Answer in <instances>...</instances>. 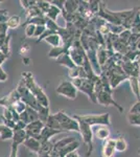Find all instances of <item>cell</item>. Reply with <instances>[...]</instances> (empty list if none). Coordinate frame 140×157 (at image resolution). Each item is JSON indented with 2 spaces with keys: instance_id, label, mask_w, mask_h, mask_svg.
Here are the masks:
<instances>
[{
  "instance_id": "1",
  "label": "cell",
  "mask_w": 140,
  "mask_h": 157,
  "mask_svg": "<svg viewBox=\"0 0 140 157\" xmlns=\"http://www.w3.org/2000/svg\"><path fill=\"white\" fill-rule=\"evenodd\" d=\"M22 78H23L26 87L32 93V95L37 98L38 102L41 104L42 106H44V107H49V101H48L46 93L41 88V86L35 81L34 75L30 72H25L22 75Z\"/></svg>"
},
{
  "instance_id": "2",
  "label": "cell",
  "mask_w": 140,
  "mask_h": 157,
  "mask_svg": "<svg viewBox=\"0 0 140 157\" xmlns=\"http://www.w3.org/2000/svg\"><path fill=\"white\" fill-rule=\"evenodd\" d=\"M72 84L75 86V88L78 91L85 93L88 95L89 100L91 102L97 104V100H96V94H95V89H94V82L89 78H74V80H71Z\"/></svg>"
},
{
  "instance_id": "3",
  "label": "cell",
  "mask_w": 140,
  "mask_h": 157,
  "mask_svg": "<svg viewBox=\"0 0 140 157\" xmlns=\"http://www.w3.org/2000/svg\"><path fill=\"white\" fill-rule=\"evenodd\" d=\"M75 120H81L84 123L88 124L91 127L94 126H110V114L109 113H101V114H88V115H74Z\"/></svg>"
},
{
  "instance_id": "4",
  "label": "cell",
  "mask_w": 140,
  "mask_h": 157,
  "mask_svg": "<svg viewBox=\"0 0 140 157\" xmlns=\"http://www.w3.org/2000/svg\"><path fill=\"white\" fill-rule=\"evenodd\" d=\"M55 116L60 124L61 129L64 132L65 131H74V132L80 133V125L74 117L67 115L64 111H59V112L55 113Z\"/></svg>"
},
{
  "instance_id": "5",
  "label": "cell",
  "mask_w": 140,
  "mask_h": 157,
  "mask_svg": "<svg viewBox=\"0 0 140 157\" xmlns=\"http://www.w3.org/2000/svg\"><path fill=\"white\" fill-rule=\"evenodd\" d=\"M78 121V125H80V134L83 138V143L87 146V153L86 155L89 157L92 154L93 151V131L92 127L89 126L88 124L84 123L81 120H76Z\"/></svg>"
},
{
  "instance_id": "6",
  "label": "cell",
  "mask_w": 140,
  "mask_h": 157,
  "mask_svg": "<svg viewBox=\"0 0 140 157\" xmlns=\"http://www.w3.org/2000/svg\"><path fill=\"white\" fill-rule=\"evenodd\" d=\"M68 54H69L71 60L73 61V63L75 64V66L82 67L84 64V61L86 58V52L84 50L82 44H81L80 40H75L73 41L72 45L68 50Z\"/></svg>"
},
{
  "instance_id": "7",
  "label": "cell",
  "mask_w": 140,
  "mask_h": 157,
  "mask_svg": "<svg viewBox=\"0 0 140 157\" xmlns=\"http://www.w3.org/2000/svg\"><path fill=\"white\" fill-rule=\"evenodd\" d=\"M55 92L70 100H75L78 97V89L71 81H63L62 83H60V85L55 89Z\"/></svg>"
},
{
  "instance_id": "8",
  "label": "cell",
  "mask_w": 140,
  "mask_h": 157,
  "mask_svg": "<svg viewBox=\"0 0 140 157\" xmlns=\"http://www.w3.org/2000/svg\"><path fill=\"white\" fill-rule=\"evenodd\" d=\"M96 100H97V104L101 106H114L119 112H123V108L112 97V93L107 92V91H99L96 93Z\"/></svg>"
},
{
  "instance_id": "9",
  "label": "cell",
  "mask_w": 140,
  "mask_h": 157,
  "mask_svg": "<svg viewBox=\"0 0 140 157\" xmlns=\"http://www.w3.org/2000/svg\"><path fill=\"white\" fill-rule=\"evenodd\" d=\"M45 127V123H43L42 121H36L32 123L28 124L25 128V132H26L28 137H32L39 140L40 134H41L43 128Z\"/></svg>"
},
{
  "instance_id": "10",
  "label": "cell",
  "mask_w": 140,
  "mask_h": 157,
  "mask_svg": "<svg viewBox=\"0 0 140 157\" xmlns=\"http://www.w3.org/2000/svg\"><path fill=\"white\" fill-rule=\"evenodd\" d=\"M20 100H21V97H20L19 92L17 91V89H14L7 95L0 98V106H2V107H4V108L13 107V106Z\"/></svg>"
},
{
  "instance_id": "11",
  "label": "cell",
  "mask_w": 140,
  "mask_h": 157,
  "mask_svg": "<svg viewBox=\"0 0 140 157\" xmlns=\"http://www.w3.org/2000/svg\"><path fill=\"white\" fill-rule=\"evenodd\" d=\"M116 152L115 148V139L109 138L105 140V144L103 146V150H101V156L103 157H114Z\"/></svg>"
},
{
  "instance_id": "12",
  "label": "cell",
  "mask_w": 140,
  "mask_h": 157,
  "mask_svg": "<svg viewBox=\"0 0 140 157\" xmlns=\"http://www.w3.org/2000/svg\"><path fill=\"white\" fill-rule=\"evenodd\" d=\"M93 136H95L97 139L100 140H107L110 137V129L108 126H94L92 127Z\"/></svg>"
},
{
  "instance_id": "13",
  "label": "cell",
  "mask_w": 140,
  "mask_h": 157,
  "mask_svg": "<svg viewBox=\"0 0 140 157\" xmlns=\"http://www.w3.org/2000/svg\"><path fill=\"white\" fill-rule=\"evenodd\" d=\"M71 45L72 44H63L61 45V46L59 47H51V49L48 52V58H50V59H55L57 60L58 58H60L62 55L66 54V52H68V50L71 47Z\"/></svg>"
},
{
  "instance_id": "14",
  "label": "cell",
  "mask_w": 140,
  "mask_h": 157,
  "mask_svg": "<svg viewBox=\"0 0 140 157\" xmlns=\"http://www.w3.org/2000/svg\"><path fill=\"white\" fill-rule=\"evenodd\" d=\"M64 131H61V130H55V129H51V128H48L45 126L43 128L41 134H40V138H39V141L41 144L43 143H46V141H49L50 138L53 137L55 135L57 134H60V133H63Z\"/></svg>"
},
{
  "instance_id": "15",
  "label": "cell",
  "mask_w": 140,
  "mask_h": 157,
  "mask_svg": "<svg viewBox=\"0 0 140 157\" xmlns=\"http://www.w3.org/2000/svg\"><path fill=\"white\" fill-rule=\"evenodd\" d=\"M23 145L26 147L28 150L34 152V153H37V154H38V152L40 151V148H41V143H40L38 139L32 138V137H28V136H27V138L25 139Z\"/></svg>"
},
{
  "instance_id": "16",
  "label": "cell",
  "mask_w": 140,
  "mask_h": 157,
  "mask_svg": "<svg viewBox=\"0 0 140 157\" xmlns=\"http://www.w3.org/2000/svg\"><path fill=\"white\" fill-rule=\"evenodd\" d=\"M75 140L76 139H75V137H73V136H68V137L61 138L60 140H58L57 143H55V145H53V151L58 152V153L60 154L61 150H63L66 146L69 145L70 143L75 141Z\"/></svg>"
},
{
  "instance_id": "17",
  "label": "cell",
  "mask_w": 140,
  "mask_h": 157,
  "mask_svg": "<svg viewBox=\"0 0 140 157\" xmlns=\"http://www.w3.org/2000/svg\"><path fill=\"white\" fill-rule=\"evenodd\" d=\"M55 61H57L58 64L62 65V66L67 67L68 69H71V68H74L75 67V64L73 63V61L71 60V58H70V56H69L68 52H66V54L62 55L60 58H58V59L55 60Z\"/></svg>"
},
{
  "instance_id": "18",
  "label": "cell",
  "mask_w": 140,
  "mask_h": 157,
  "mask_svg": "<svg viewBox=\"0 0 140 157\" xmlns=\"http://www.w3.org/2000/svg\"><path fill=\"white\" fill-rule=\"evenodd\" d=\"M129 82H130V85H131L132 92H133L134 95L136 97L137 101H140V82H139V78L130 77L129 78Z\"/></svg>"
},
{
  "instance_id": "19",
  "label": "cell",
  "mask_w": 140,
  "mask_h": 157,
  "mask_svg": "<svg viewBox=\"0 0 140 157\" xmlns=\"http://www.w3.org/2000/svg\"><path fill=\"white\" fill-rule=\"evenodd\" d=\"M96 55H97V61H98V64L100 65V67H103L106 64V62L108 61L109 58H110V55L107 52L105 46H98Z\"/></svg>"
},
{
  "instance_id": "20",
  "label": "cell",
  "mask_w": 140,
  "mask_h": 157,
  "mask_svg": "<svg viewBox=\"0 0 140 157\" xmlns=\"http://www.w3.org/2000/svg\"><path fill=\"white\" fill-rule=\"evenodd\" d=\"M44 41L48 43L49 45H51L52 47H59V46H61V45H63L62 38H61L60 35L55 34V33H53V34L49 35L48 37L45 38Z\"/></svg>"
},
{
  "instance_id": "21",
  "label": "cell",
  "mask_w": 140,
  "mask_h": 157,
  "mask_svg": "<svg viewBox=\"0 0 140 157\" xmlns=\"http://www.w3.org/2000/svg\"><path fill=\"white\" fill-rule=\"evenodd\" d=\"M80 1L75 0H65V12L68 15H74L78 13Z\"/></svg>"
},
{
  "instance_id": "22",
  "label": "cell",
  "mask_w": 140,
  "mask_h": 157,
  "mask_svg": "<svg viewBox=\"0 0 140 157\" xmlns=\"http://www.w3.org/2000/svg\"><path fill=\"white\" fill-rule=\"evenodd\" d=\"M27 138V134L25 132V130H20V131H15L14 136H13L12 143L16 144V145L20 146L23 145L25 139Z\"/></svg>"
},
{
  "instance_id": "23",
  "label": "cell",
  "mask_w": 140,
  "mask_h": 157,
  "mask_svg": "<svg viewBox=\"0 0 140 157\" xmlns=\"http://www.w3.org/2000/svg\"><path fill=\"white\" fill-rule=\"evenodd\" d=\"M78 147H80V141H78V140L72 141V143H70L69 145L66 146L63 150H61L60 157H65L68 153H70V152L76 151L78 149Z\"/></svg>"
},
{
  "instance_id": "24",
  "label": "cell",
  "mask_w": 140,
  "mask_h": 157,
  "mask_svg": "<svg viewBox=\"0 0 140 157\" xmlns=\"http://www.w3.org/2000/svg\"><path fill=\"white\" fill-rule=\"evenodd\" d=\"M45 126L48 128H51V129H55V130H61L63 131L62 129H61V126L60 124H59L58 120L55 118V114H50L49 116H48L46 123H45Z\"/></svg>"
},
{
  "instance_id": "25",
  "label": "cell",
  "mask_w": 140,
  "mask_h": 157,
  "mask_svg": "<svg viewBox=\"0 0 140 157\" xmlns=\"http://www.w3.org/2000/svg\"><path fill=\"white\" fill-rule=\"evenodd\" d=\"M26 24H32V25H45L46 24V17L44 15L42 16H38V17H35V18H32V19H28L24 22L23 25H26Z\"/></svg>"
},
{
  "instance_id": "26",
  "label": "cell",
  "mask_w": 140,
  "mask_h": 157,
  "mask_svg": "<svg viewBox=\"0 0 140 157\" xmlns=\"http://www.w3.org/2000/svg\"><path fill=\"white\" fill-rule=\"evenodd\" d=\"M21 24V19L18 15H13V16L9 17L6 21V25L9 29H17L19 25Z\"/></svg>"
},
{
  "instance_id": "27",
  "label": "cell",
  "mask_w": 140,
  "mask_h": 157,
  "mask_svg": "<svg viewBox=\"0 0 140 157\" xmlns=\"http://www.w3.org/2000/svg\"><path fill=\"white\" fill-rule=\"evenodd\" d=\"M62 14V11H61L60 9H58L55 6H53V4H51V6H50L49 11L47 12V14L45 15V16L47 17V18H49L50 20H52V21H57L59 15Z\"/></svg>"
},
{
  "instance_id": "28",
  "label": "cell",
  "mask_w": 140,
  "mask_h": 157,
  "mask_svg": "<svg viewBox=\"0 0 140 157\" xmlns=\"http://www.w3.org/2000/svg\"><path fill=\"white\" fill-rule=\"evenodd\" d=\"M89 2V11L93 16H97L100 7V1L99 0H90Z\"/></svg>"
},
{
  "instance_id": "29",
  "label": "cell",
  "mask_w": 140,
  "mask_h": 157,
  "mask_svg": "<svg viewBox=\"0 0 140 157\" xmlns=\"http://www.w3.org/2000/svg\"><path fill=\"white\" fill-rule=\"evenodd\" d=\"M42 12L40 11V9L37 6V4L34 6H32L30 9H28L26 11V16H27V19L26 20H28V19H32V18H35V17H38V16H42ZM45 16V15H44Z\"/></svg>"
},
{
  "instance_id": "30",
  "label": "cell",
  "mask_w": 140,
  "mask_h": 157,
  "mask_svg": "<svg viewBox=\"0 0 140 157\" xmlns=\"http://www.w3.org/2000/svg\"><path fill=\"white\" fill-rule=\"evenodd\" d=\"M115 148L117 152H124L128 149V144L123 137H119L115 139Z\"/></svg>"
},
{
  "instance_id": "31",
  "label": "cell",
  "mask_w": 140,
  "mask_h": 157,
  "mask_svg": "<svg viewBox=\"0 0 140 157\" xmlns=\"http://www.w3.org/2000/svg\"><path fill=\"white\" fill-rule=\"evenodd\" d=\"M9 43H11V36H7L6 40L4 41L3 44H2V46L0 47V52L7 58L11 55V46H9Z\"/></svg>"
},
{
  "instance_id": "32",
  "label": "cell",
  "mask_w": 140,
  "mask_h": 157,
  "mask_svg": "<svg viewBox=\"0 0 140 157\" xmlns=\"http://www.w3.org/2000/svg\"><path fill=\"white\" fill-rule=\"evenodd\" d=\"M37 6L40 9V11L42 12L43 15H46L47 12L49 11L50 6H51V3H50V1H44V0H40V1H37Z\"/></svg>"
},
{
  "instance_id": "33",
  "label": "cell",
  "mask_w": 140,
  "mask_h": 157,
  "mask_svg": "<svg viewBox=\"0 0 140 157\" xmlns=\"http://www.w3.org/2000/svg\"><path fill=\"white\" fill-rule=\"evenodd\" d=\"M128 121L130 125L140 127V114H138V113H129Z\"/></svg>"
},
{
  "instance_id": "34",
  "label": "cell",
  "mask_w": 140,
  "mask_h": 157,
  "mask_svg": "<svg viewBox=\"0 0 140 157\" xmlns=\"http://www.w3.org/2000/svg\"><path fill=\"white\" fill-rule=\"evenodd\" d=\"M13 108L16 110V112L18 113V114H21L22 112H24V111L26 110L27 106L24 102H22V101L20 100V101H18L14 106H13Z\"/></svg>"
},
{
  "instance_id": "35",
  "label": "cell",
  "mask_w": 140,
  "mask_h": 157,
  "mask_svg": "<svg viewBox=\"0 0 140 157\" xmlns=\"http://www.w3.org/2000/svg\"><path fill=\"white\" fill-rule=\"evenodd\" d=\"M131 35H132L131 30L124 29L123 32L121 33V34L118 36L119 37V40H120V42H123V44L128 45V42H129V40H130V37H131Z\"/></svg>"
},
{
  "instance_id": "36",
  "label": "cell",
  "mask_w": 140,
  "mask_h": 157,
  "mask_svg": "<svg viewBox=\"0 0 140 157\" xmlns=\"http://www.w3.org/2000/svg\"><path fill=\"white\" fill-rule=\"evenodd\" d=\"M25 26V29H24V33H25V36L27 38H32L34 37L35 35V30H36V25H32V24H26L24 25Z\"/></svg>"
},
{
  "instance_id": "37",
  "label": "cell",
  "mask_w": 140,
  "mask_h": 157,
  "mask_svg": "<svg viewBox=\"0 0 140 157\" xmlns=\"http://www.w3.org/2000/svg\"><path fill=\"white\" fill-rule=\"evenodd\" d=\"M46 29H46L45 25H38V26H36L34 38H36V39H39V38L41 37L45 32H46Z\"/></svg>"
},
{
  "instance_id": "38",
  "label": "cell",
  "mask_w": 140,
  "mask_h": 157,
  "mask_svg": "<svg viewBox=\"0 0 140 157\" xmlns=\"http://www.w3.org/2000/svg\"><path fill=\"white\" fill-rule=\"evenodd\" d=\"M20 3H21V6L23 7L25 11H27L28 9H30L32 6H34L37 4V1H34V0H21L20 1Z\"/></svg>"
},
{
  "instance_id": "39",
  "label": "cell",
  "mask_w": 140,
  "mask_h": 157,
  "mask_svg": "<svg viewBox=\"0 0 140 157\" xmlns=\"http://www.w3.org/2000/svg\"><path fill=\"white\" fill-rule=\"evenodd\" d=\"M50 3L53 4V6H55L58 7V9H60L61 11L65 12V1L64 0H53V1H50Z\"/></svg>"
},
{
  "instance_id": "40",
  "label": "cell",
  "mask_w": 140,
  "mask_h": 157,
  "mask_svg": "<svg viewBox=\"0 0 140 157\" xmlns=\"http://www.w3.org/2000/svg\"><path fill=\"white\" fill-rule=\"evenodd\" d=\"M26 124L23 123L22 121H17L16 124H15V127L14 129H13V131H20V130H25V128H26Z\"/></svg>"
},
{
  "instance_id": "41",
  "label": "cell",
  "mask_w": 140,
  "mask_h": 157,
  "mask_svg": "<svg viewBox=\"0 0 140 157\" xmlns=\"http://www.w3.org/2000/svg\"><path fill=\"white\" fill-rule=\"evenodd\" d=\"M9 16H7V11L6 10H0V24L6 23Z\"/></svg>"
},
{
  "instance_id": "42",
  "label": "cell",
  "mask_w": 140,
  "mask_h": 157,
  "mask_svg": "<svg viewBox=\"0 0 140 157\" xmlns=\"http://www.w3.org/2000/svg\"><path fill=\"white\" fill-rule=\"evenodd\" d=\"M129 113H138V114H140V101H137V102L132 106Z\"/></svg>"
},
{
  "instance_id": "43",
  "label": "cell",
  "mask_w": 140,
  "mask_h": 157,
  "mask_svg": "<svg viewBox=\"0 0 140 157\" xmlns=\"http://www.w3.org/2000/svg\"><path fill=\"white\" fill-rule=\"evenodd\" d=\"M18 148H19V146L16 145V144H14V143H12L9 157H18Z\"/></svg>"
},
{
  "instance_id": "44",
  "label": "cell",
  "mask_w": 140,
  "mask_h": 157,
  "mask_svg": "<svg viewBox=\"0 0 140 157\" xmlns=\"http://www.w3.org/2000/svg\"><path fill=\"white\" fill-rule=\"evenodd\" d=\"M7 80V75L4 72V70L2 69V66L0 67V82H6Z\"/></svg>"
},
{
  "instance_id": "45",
  "label": "cell",
  "mask_w": 140,
  "mask_h": 157,
  "mask_svg": "<svg viewBox=\"0 0 140 157\" xmlns=\"http://www.w3.org/2000/svg\"><path fill=\"white\" fill-rule=\"evenodd\" d=\"M7 25L6 23H2V24H0V34H6V32H7Z\"/></svg>"
},
{
  "instance_id": "46",
  "label": "cell",
  "mask_w": 140,
  "mask_h": 157,
  "mask_svg": "<svg viewBox=\"0 0 140 157\" xmlns=\"http://www.w3.org/2000/svg\"><path fill=\"white\" fill-rule=\"evenodd\" d=\"M65 157H82V156L78 154V150H76V151H73V152H70V153H68Z\"/></svg>"
},
{
  "instance_id": "47",
  "label": "cell",
  "mask_w": 140,
  "mask_h": 157,
  "mask_svg": "<svg viewBox=\"0 0 140 157\" xmlns=\"http://www.w3.org/2000/svg\"><path fill=\"white\" fill-rule=\"evenodd\" d=\"M23 62H24V64H25V65H28V64H29V62H30V59H28V58L23 57Z\"/></svg>"
},
{
  "instance_id": "48",
  "label": "cell",
  "mask_w": 140,
  "mask_h": 157,
  "mask_svg": "<svg viewBox=\"0 0 140 157\" xmlns=\"http://www.w3.org/2000/svg\"><path fill=\"white\" fill-rule=\"evenodd\" d=\"M137 62H138V64H139V68H140V57H139V59L137 60Z\"/></svg>"
},
{
  "instance_id": "49",
  "label": "cell",
  "mask_w": 140,
  "mask_h": 157,
  "mask_svg": "<svg viewBox=\"0 0 140 157\" xmlns=\"http://www.w3.org/2000/svg\"><path fill=\"white\" fill-rule=\"evenodd\" d=\"M2 63H3V62H2V61H0V67L2 66Z\"/></svg>"
},
{
  "instance_id": "50",
  "label": "cell",
  "mask_w": 140,
  "mask_h": 157,
  "mask_svg": "<svg viewBox=\"0 0 140 157\" xmlns=\"http://www.w3.org/2000/svg\"><path fill=\"white\" fill-rule=\"evenodd\" d=\"M138 154H140V149H139V150H138Z\"/></svg>"
},
{
  "instance_id": "51",
  "label": "cell",
  "mask_w": 140,
  "mask_h": 157,
  "mask_svg": "<svg viewBox=\"0 0 140 157\" xmlns=\"http://www.w3.org/2000/svg\"><path fill=\"white\" fill-rule=\"evenodd\" d=\"M1 2H2V1H0V3H1Z\"/></svg>"
},
{
  "instance_id": "52",
  "label": "cell",
  "mask_w": 140,
  "mask_h": 157,
  "mask_svg": "<svg viewBox=\"0 0 140 157\" xmlns=\"http://www.w3.org/2000/svg\"><path fill=\"white\" fill-rule=\"evenodd\" d=\"M139 13H140V12H139Z\"/></svg>"
}]
</instances>
